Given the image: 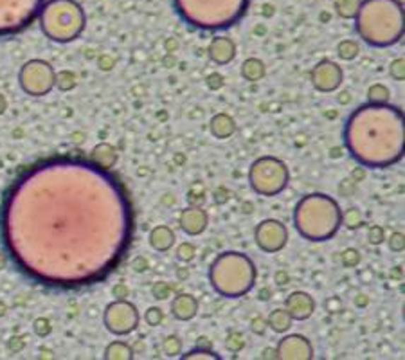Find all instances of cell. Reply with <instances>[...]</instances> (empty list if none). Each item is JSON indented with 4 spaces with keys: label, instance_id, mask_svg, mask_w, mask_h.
Returning <instances> with one entry per match:
<instances>
[{
    "label": "cell",
    "instance_id": "obj_40",
    "mask_svg": "<svg viewBox=\"0 0 405 360\" xmlns=\"http://www.w3.org/2000/svg\"><path fill=\"white\" fill-rule=\"evenodd\" d=\"M384 229L378 227V225H373V227L370 229V241L373 245H380L382 241H384Z\"/></svg>",
    "mask_w": 405,
    "mask_h": 360
},
{
    "label": "cell",
    "instance_id": "obj_37",
    "mask_svg": "<svg viewBox=\"0 0 405 360\" xmlns=\"http://www.w3.org/2000/svg\"><path fill=\"white\" fill-rule=\"evenodd\" d=\"M387 244H389V248L394 252H401L405 247V241H404V232H393L391 234V238L387 240Z\"/></svg>",
    "mask_w": 405,
    "mask_h": 360
},
{
    "label": "cell",
    "instance_id": "obj_24",
    "mask_svg": "<svg viewBox=\"0 0 405 360\" xmlns=\"http://www.w3.org/2000/svg\"><path fill=\"white\" fill-rule=\"evenodd\" d=\"M105 359L107 360H131L134 359V349L121 340H115L105 349Z\"/></svg>",
    "mask_w": 405,
    "mask_h": 360
},
{
    "label": "cell",
    "instance_id": "obj_32",
    "mask_svg": "<svg viewBox=\"0 0 405 360\" xmlns=\"http://www.w3.org/2000/svg\"><path fill=\"white\" fill-rule=\"evenodd\" d=\"M184 360H195V359H209V360H220V355H216L213 349H193V352L182 355Z\"/></svg>",
    "mask_w": 405,
    "mask_h": 360
},
{
    "label": "cell",
    "instance_id": "obj_38",
    "mask_svg": "<svg viewBox=\"0 0 405 360\" xmlns=\"http://www.w3.org/2000/svg\"><path fill=\"white\" fill-rule=\"evenodd\" d=\"M266 328H269V324H266V320L263 319V317H254L252 323H250V330L258 333V335H263V333L266 332Z\"/></svg>",
    "mask_w": 405,
    "mask_h": 360
},
{
    "label": "cell",
    "instance_id": "obj_42",
    "mask_svg": "<svg viewBox=\"0 0 405 360\" xmlns=\"http://www.w3.org/2000/svg\"><path fill=\"white\" fill-rule=\"evenodd\" d=\"M207 85H209V88H213V90H218V88H222L223 87L222 74H218V72H215V74H209V76H207Z\"/></svg>",
    "mask_w": 405,
    "mask_h": 360
},
{
    "label": "cell",
    "instance_id": "obj_15",
    "mask_svg": "<svg viewBox=\"0 0 405 360\" xmlns=\"http://www.w3.org/2000/svg\"><path fill=\"white\" fill-rule=\"evenodd\" d=\"M285 310L294 320L310 319L315 312V301L310 294L292 292L285 301Z\"/></svg>",
    "mask_w": 405,
    "mask_h": 360
},
{
    "label": "cell",
    "instance_id": "obj_7",
    "mask_svg": "<svg viewBox=\"0 0 405 360\" xmlns=\"http://www.w3.org/2000/svg\"><path fill=\"white\" fill-rule=\"evenodd\" d=\"M40 28L49 40L67 44L83 32L87 16L76 0H49L42 6Z\"/></svg>",
    "mask_w": 405,
    "mask_h": 360
},
{
    "label": "cell",
    "instance_id": "obj_21",
    "mask_svg": "<svg viewBox=\"0 0 405 360\" xmlns=\"http://www.w3.org/2000/svg\"><path fill=\"white\" fill-rule=\"evenodd\" d=\"M115 160H117V152H115L114 146L110 144H100L92 150V162H95L98 166L105 169L114 168Z\"/></svg>",
    "mask_w": 405,
    "mask_h": 360
},
{
    "label": "cell",
    "instance_id": "obj_6",
    "mask_svg": "<svg viewBox=\"0 0 405 360\" xmlns=\"http://www.w3.org/2000/svg\"><path fill=\"white\" fill-rule=\"evenodd\" d=\"M209 281L220 296L236 299L254 288L256 267L242 252H223L211 263Z\"/></svg>",
    "mask_w": 405,
    "mask_h": 360
},
{
    "label": "cell",
    "instance_id": "obj_1",
    "mask_svg": "<svg viewBox=\"0 0 405 360\" xmlns=\"http://www.w3.org/2000/svg\"><path fill=\"white\" fill-rule=\"evenodd\" d=\"M131 234L134 209L123 182L74 157L25 169L0 209V236L13 263L52 288L103 281L123 263Z\"/></svg>",
    "mask_w": 405,
    "mask_h": 360
},
{
    "label": "cell",
    "instance_id": "obj_30",
    "mask_svg": "<svg viewBox=\"0 0 405 360\" xmlns=\"http://www.w3.org/2000/svg\"><path fill=\"white\" fill-rule=\"evenodd\" d=\"M54 85L60 88V90H69V88H72L76 85L74 72H71V71L58 72L54 78Z\"/></svg>",
    "mask_w": 405,
    "mask_h": 360
},
{
    "label": "cell",
    "instance_id": "obj_47",
    "mask_svg": "<svg viewBox=\"0 0 405 360\" xmlns=\"http://www.w3.org/2000/svg\"><path fill=\"white\" fill-rule=\"evenodd\" d=\"M368 303H370V299H368V296H364V294H358L357 299H355V304H357V306H365Z\"/></svg>",
    "mask_w": 405,
    "mask_h": 360
},
{
    "label": "cell",
    "instance_id": "obj_10",
    "mask_svg": "<svg viewBox=\"0 0 405 360\" xmlns=\"http://www.w3.org/2000/svg\"><path fill=\"white\" fill-rule=\"evenodd\" d=\"M56 72L47 61L31 60L20 71V87L29 96H45L54 87Z\"/></svg>",
    "mask_w": 405,
    "mask_h": 360
},
{
    "label": "cell",
    "instance_id": "obj_12",
    "mask_svg": "<svg viewBox=\"0 0 405 360\" xmlns=\"http://www.w3.org/2000/svg\"><path fill=\"white\" fill-rule=\"evenodd\" d=\"M286 244H288V231L279 220L269 218V220H263L256 229V245L263 252L274 254L281 251Z\"/></svg>",
    "mask_w": 405,
    "mask_h": 360
},
{
    "label": "cell",
    "instance_id": "obj_20",
    "mask_svg": "<svg viewBox=\"0 0 405 360\" xmlns=\"http://www.w3.org/2000/svg\"><path fill=\"white\" fill-rule=\"evenodd\" d=\"M236 132V123L235 119L227 114H216L213 119H211V133L216 137V139L223 140L227 137H230Z\"/></svg>",
    "mask_w": 405,
    "mask_h": 360
},
{
    "label": "cell",
    "instance_id": "obj_23",
    "mask_svg": "<svg viewBox=\"0 0 405 360\" xmlns=\"http://www.w3.org/2000/svg\"><path fill=\"white\" fill-rule=\"evenodd\" d=\"M265 72V64H263L262 60H258V58H249V60L243 61L242 65V76L245 78L247 81H252V83L263 80Z\"/></svg>",
    "mask_w": 405,
    "mask_h": 360
},
{
    "label": "cell",
    "instance_id": "obj_2",
    "mask_svg": "<svg viewBox=\"0 0 405 360\" xmlns=\"http://www.w3.org/2000/svg\"><path fill=\"white\" fill-rule=\"evenodd\" d=\"M404 112L384 104H364L350 116L344 143L358 164L389 168L404 157Z\"/></svg>",
    "mask_w": 405,
    "mask_h": 360
},
{
    "label": "cell",
    "instance_id": "obj_8",
    "mask_svg": "<svg viewBox=\"0 0 405 360\" xmlns=\"http://www.w3.org/2000/svg\"><path fill=\"white\" fill-rule=\"evenodd\" d=\"M249 182L258 195L276 196L288 186V168L283 160L262 157L250 166Z\"/></svg>",
    "mask_w": 405,
    "mask_h": 360
},
{
    "label": "cell",
    "instance_id": "obj_17",
    "mask_svg": "<svg viewBox=\"0 0 405 360\" xmlns=\"http://www.w3.org/2000/svg\"><path fill=\"white\" fill-rule=\"evenodd\" d=\"M207 52H209V58L215 61V64L225 65V64H229V61L235 60L236 45H235V42L230 40V38L218 36V38H215V40L211 42Z\"/></svg>",
    "mask_w": 405,
    "mask_h": 360
},
{
    "label": "cell",
    "instance_id": "obj_18",
    "mask_svg": "<svg viewBox=\"0 0 405 360\" xmlns=\"http://www.w3.org/2000/svg\"><path fill=\"white\" fill-rule=\"evenodd\" d=\"M171 313L179 320H191L199 313V301L191 294H179L171 301Z\"/></svg>",
    "mask_w": 405,
    "mask_h": 360
},
{
    "label": "cell",
    "instance_id": "obj_27",
    "mask_svg": "<svg viewBox=\"0 0 405 360\" xmlns=\"http://www.w3.org/2000/svg\"><path fill=\"white\" fill-rule=\"evenodd\" d=\"M337 52H339V58L344 61H351L355 60V58L358 56V52H360V49H358V44L353 40H344L341 42V44L337 45Z\"/></svg>",
    "mask_w": 405,
    "mask_h": 360
},
{
    "label": "cell",
    "instance_id": "obj_28",
    "mask_svg": "<svg viewBox=\"0 0 405 360\" xmlns=\"http://www.w3.org/2000/svg\"><path fill=\"white\" fill-rule=\"evenodd\" d=\"M389 88L384 87V85L377 83L373 85V87H370V90H368V100H370V103L373 104H384L389 101Z\"/></svg>",
    "mask_w": 405,
    "mask_h": 360
},
{
    "label": "cell",
    "instance_id": "obj_9",
    "mask_svg": "<svg viewBox=\"0 0 405 360\" xmlns=\"http://www.w3.org/2000/svg\"><path fill=\"white\" fill-rule=\"evenodd\" d=\"M44 0H0V36L24 31L38 18Z\"/></svg>",
    "mask_w": 405,
    "mask_h": 360
},
{
    "label": "cell",
    "instance_id": "obj_48",
    "mask_svg": "<svg viewBox=\"0 0 405 360\" xmlns=\"http://www.w3.org/2000/svg\"><path fill=\"white\" fill-rule=\"evenodd\" d=\"M286 281H288V276H286L285 272H279V274H278V283H279V284H285Z\"/></svg>",
    "mask_w": 405,
    "mask_h": 360
},
{
    "label": "cell",
    "instance_id": "obj_29",
    "mask_svg": "<svg viewBox=\"0 0 405 360\" xmlns=\"http://www.w3.org/2000/svg\"><path fill=\"white\" fill-rule=\"evenodd\" d=\"M163 349L168 356H177L182 352V340L175 335H170L164 339L163 342Z\"/></svg>",
    "mask_w": 405,
    "mask_h": 360
},
{
    "label": "cell",
    "instance_id": "obj_4",
    "mask_svg": "<svg viewBox=\"0 0 405 360\" xmlns=\"http://www.w3.org/2000/svg\"><path fill=\"white\" fill-rule=\"evenodd\" d=\"M295 229L305 240L326 241L334 238L342 225V211L337 202L322 193L305 196L294 212Z\"/></svg>",
    "mask_w": 405,
    "mask_h": 360
},
{
    "label": "cell",
    "instance_id": "obj_11",
    "mask_svg": "<svg viewBox=\"0 0 405 360\" xmlns=\"http://www.w3.org/2000/svg\"><path fill=\"white\" fill-rule=\"evenodd\" d=\"M105 326L114 335H128L139 326V312L127 299H117L105 310Z\"/></svg>",
    "mask_w": 405,
    "mask_h": 360
},
{
    "label": "cell",
    "instance_id": "obj_50",
    "mask_svg": "<svg viewBox=\"0 0 405 360\" xmlns=\"http://www.w3.org/2000/svg\"><path fill=\"white\" fill-rule=\"evenodd\" d=\"M4 108H6V100L2 96H0V114L4 112Z\"/></svg>",
    "mask_w": 405,
    "mask_h": 360
},
{
    "label": "cell",
    "instance_id": "obj_33",
    "mask_svg": "<svg viewBox=\"0 0 405 360\" xmlns=\"http://www.w3.org/2000/svg\"><path fill=\"white\" fill-rule=\"evenodd\" d=\"M358 261H360V252H358L357 248L350 247L342 252V265H344V267L353 268V267H357Z\"/></svg>",
    "mask_w": 405,
    "mask_h": 360
},
{
    "label": "cell",
    "instance_id": "obj_16",
    "mask_svg": "<svg viewBox=\"0 0 405 360\" xmlns=\"http://www.w3.org/2000/svg\"><path fill=\"white\" fill-rule=\"evenodd\" d=\"M180 227H182V231L186 232V234H189V236H199V234H202L207 227L206 211H202L199 205L184 209L182 215H180Z\"/></svg>",
    "mask_w": 405,
    "mask_h": 360
},
{
    "label": "cell",
    "instance_id": "obj_34",
    "mask_svg": "<svg viewBox=\"0 0 405 360\" xmlns=\"http://www.w3.org/2000/svg\"><path fill=\"white\" fill-rule=\"evenodd\" d=\"M144 320H146L150 326H159L164 320V312L160 308H157V306H151V308H148L146 313H144Z\"/></svg>",
    "mask_w": 405,
    "mask_h": 360
},
{
    "label": "cell",
    "instance_id": "obj_26",
    "mask_svg": "<svg viewBox=\"0 0 405 360\" xmlns=\"http://www.w3.org/2000/svg\"><path fill=\"white\" fill-rule=\"evenodd\" d=\"M358 6H360V0H337L335 2V9L342 18H355Z\"/></svg>",
    "mask_w": 405,
    "mask_h": 360
},
{
    "label": "cell",
    "instance_id": "obj_51",
    "mask_svg": "<svg viewBox=\"0 0 405 360\" xmlns=\"http://www.w3.org/2000/svg\"><path fill=\"white\" fill-rule=\"evenodd\" d=\"M397 2H398V4H401V6H404V0H397Z\"/></svg>",
    "mask_w": 405,
    "mask_h": 360
},
{
    "label": "cell",
    "instance_id": "obj_36",
    "mask_svg": "<svg viewBox=\"0 0 405 360\" xmlns=\"http://www.w3.org/2000/svg\"><path fill=\"white\" fill-rule=\"evenodd\" d=\"M389 72H391V76H393L397 81H404V78H405V61H404V58H398V60L391 61Z\"/></svg>",
    "mask_w": 405,
    "mask_h": 360
},
{
    "label": "cell",
    "instance_id": "obj_44",
    "mask_svg": "<svg viewBox=\"0 0 405 360\" xmlns=\"http://www.w3.org/2000/svg\"><path fill=\"white\" fill-rule=\"evenodd\" d=\"M131 268H134L135 272H144V270H148V260L146 258H135L131 261Z\"/></svg>",
    "mask_w": 405,
    "mask_h": 360
},
{
    "label": "cell",
    "instance_id": "obj_14",
    "mask_svg": "<svg viewBox=\"0 0 405 360\" xmlns=\"http://www.w3.org/2000/svg\"><path fill=\"white\" fill-rule=\"evenodd\" d=\"M278 359L281 360H310L314 359V348H312L310 340L306 337L286 335L279 340L278 344Z\"/></svg>",
    "mask_w": 405,
    "mask_h": 360
},
{
    "label": "cell",
    "instance_id": "obj_35",
    "mask_svg": "<svg viewBox=\"0 0 405 360\" xmlns=\"http://www.w3.org/2000/svg\"><path fill=\"white\" fill-rule=\"evenodd\" d=\"M177 254H179V260L180 261H191V260H195V256H196V248H195V245L193 244H182L179 247V251H177Z\"/></svg>",
    "mask_w": 405,
    "mask_h": 360
},
{
    "label": "cell",
    "instance_id": "obj_25",
    "mask_svg": "<svg viewBox=\"0 0 405 360\" xmlns=\"http://www.w3.org/2000/svg\"><path fill=\"white\" fill-rule=\"evenodd\" d=\"M342 224H344V227L350 229V231L360 229L362 224H364V216H362L360 209L350 208L348 211H344V215H342Z\"/></svg>",
    "mask_w": 405,
    "mask_h": 360
},
{
    "label": "cell",
    "instance_id": "obj_19",
    "mask_svg": "<svg viewBox=\"0 0 405 360\" xmlns=\"http://www.w3.org/2000/svg\"><path fill=\"white\" fill-rule=\"evenodd\" d=\"M175 244V234L168 225H157L155 229H151L150 232V245L151 248H155L159 252L170 251Z\"/></svg>",
    "mask_w": 405,
    "mask_h": 360
},
{
    "label": "cell",
    "instance_id": "obj_41",
    "mask_svg": "<svg viewBox=\"0 0 405 360\" xmlns=\"http://www.w3.org/2000/svg\"><path fill=\"white\" fill-rule=\"evenodd\" d=\"M35 332L38 333V335L45 337L51 333V324H49L47 319H38L35 323Z\"/></svg>",
    "mask_w": 405,
    "mask_h": 360
},
{
    "label": "cell",
    "instance_id": "obj_31",
    "mask_svg": "<svg viewBox=\"0 0 405 360\" xmlns=\"http://www.w3.org/2000/svg\"><path fill=\"white\" fill-rule=\"evenodd\" d=\"M243 346H245V337H243L240 332H230L229 335H227L225 348L229 349V352L238 353V352H242Z\"/></svg>",
    "mask_w": 405,
    "mask_h": 360
},
{
    "label": "cell",
    "instance_id": "obj_3",
    "mask_svg": "<svg viewBox=\"0 0 405 360\" xmlns=\"http://www.w3.org/2000/svg\"><path fill=\"white\" fill-rule=\"evenodd\" d=\"M355 29L371 47H391L404 38V6L397 0H364L355 15Z\"/></svg>",
    "mask_w": 405,
    "mask_h": 360
},
{
    "label": "cell",
    "instance_id": "obj_39",
    "mask_svg": "<svg viewBox=\"0 0 405 360\" xmlns=\"http://www.w3.org/2000/svg\"><path fill=\"white\" fill-rule=\"evenodd\" d=\"M170 290L171 287L168 283H157L153 287V296H155V299H168L170 297Z\"/></svg>",
    "mask_w": 405,
    "mask_h": 360
},
{
    "label": "cell",
    "instance_id": "obj_45",
    "mask_svg": "<svg viewBox=\"0 0 405 360\" xmlns=\"http://www.w3.org/2000/svg\"><path fill=\"white\" fill-rule=\"evenodd\" d=\"M196 348L211 349V340L207 339V337H199V339H196Z\"/></svg>",
    "mask_w": 405,
    "mask_h": 360
},
{
    "label": "cell",
    "instance_id": "obj_22",
    "mask_svg": "<svg viewBox=\"0 0 405 360\" xmlns=\"http://www.w3.org/2000/svg\"><path fill=\"white\" fill-rule=\"evenodd\" d=\"M292 323H294V319L288 316V312H286L285 308L274 310V312L269 316V319H266L269 328H272V332L276 333L288 332V330L292 328Z\"/></svg>",
    "mask_w": 405,
    "mask_h": 360
},
{
    "label": "cell",
    "instance_id": "obj_13",
    "mask_svg": "<svg viewBox=\"0 0 405 360\" xmlns=\"http://www.w3.org/2000/svg\"><path fill=\"white\" fill-rule=\"evenodd\" d=\"M344 80V72L337 64L330 60H322L312 71V85L319 92H334L341 87Z\"/></svg>",
    "mask_w": 405,
    "mask_h": 360
},
{
    "label": "cell",
    "instance_id": "obj_46",
    "mask_svg": "<svg viewBox=\"0 0 405 360\" xmlns=\"http://www.w3.org/2000/svg\"><path fill=\"white\" fill-rule=\"evenodd\" d=\"M262 359H278V349H272V348L263 349Z\"/></svg>",
    "mask_w": 405,
    "mask_h": 360
},
{
    "label": "cell",
    "instance_id": "obj_43",
    "mask_svg": "<svg viewBox=\"0 0 405 360\" xmlns=\"http://www.w3.org/2000/svg\"><path fill=\"white\" fill-rule=\"evenodd\" d=\"M112 294H114V297H117V299H127V297L130 296V290H128L127 284L119 283V284H115Z\"/></svg>",
    "mask_w": 405,
    "mask_h": 360
},
{
    "label": "cell",
    "instance_id": "obj_49",
    "mask_svg": "<svg viewBox=\"0 0 405 360\" xmlns=\"http://www.w3.org/2000/svg\"><path fill=\"white\" fill-rule=\"evenodd\" d=\"M339 101H341V103H348V101H350V92H342Z\"/></svg>",
    "mask_w": 405,
    "mask_h": 360
},
{
    "label": "cell",
    "instance_id": "obj_5",
    "mask_svg": "<svg viewBox=\"0 0 405 360\" xmlns=\"http://www.w3.org/2000/svg\"><path fill=\"white\" fill-rule=\"evenodd\" d=\"M250 0H173L184 22L204 31H218L235 25L245 16Z\"/></svg>",
    "mask_w": 405,
    "mask_h": 360
}]
</instances>
